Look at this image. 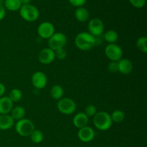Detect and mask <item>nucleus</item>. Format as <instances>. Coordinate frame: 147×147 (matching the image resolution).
Here are the masks:
<instances>
[{"mask_svg":"<svg viewBox=\"0 0 147 147\" xmlns=\"http://www.w3.org/2000/svg\"><path fill=\"white\" fill-rule=\"evenodd\" d=\"M32 83L35 88L40 90L47 86V78L46 75L42 71H37L32 76Z\"/></svg>","mask_w":147,"mask_h":147,"instance_id":"nucleus-10","label":"nucleus"},{"mask_svg":"<svg viewBox=\"0 0 147 147\" xmlns=\"http://www.w3.org/2000/svg\"><path fill=\"white\" fill-rule=\"evenodd\" d=\"M14 121L9 114H0V130H8L12 128Z\"/></svg>","mask_w":147,"mask_h":147,"instance_id":"nucleus-16","label":"nucleus"},{"mask_svg":"<svg viewBox=\"0 0 147 147\" xmlns=\"http://www.w3.org/2000/svg\"><path fill=\"white\" fill-rule=\"evenodd\" d=\"M10 100L14 103V102L20 101L22 98V93L21 90L18 88H14L10 91L9 96H8Z\"/></svg>","mask_w":147,"mask_h":147,"instance_id":"nucleus-24","label":"nucleus"},{"mask_svg":"<svg viewBox=\"0 0 147 147\" xmlns=\"http://www.w3.org/2000/svg\"><path fill=\"white\" fill-rule=\"evenodd\" d=\"M96 37L92 35L88 32H80L76 35L75 38L76 46L80 50L88 51L95 47L96 45Z\"/></svg>","mask_w":147,"mask_h":147,"instance_id":"nucleus-1","label":"nucleus"},{"mask_svg":"<svg viewBox=\"0 0 147 147\" xmlns=\"http://www.w3.org/2000/svg\"><path fill=\"white\" fill-rule=\"evenodd\" d=\"M57 109L61 113L65 115H71L76 111V103L74 100L69 98H62L57 104Z\"/></svg>","mask_w":147,"mask_h":147,"instance_id":"nucleus-6","label":"nucleus"},{"mask_svg":"<svg viewBox=\"0 0 147 147\" xmlns=\"http://www.w3.org/2000/svg\"><path fill=\"white\" fill-rule=\"evenodd\" d=\"M93 122L96 129L100 131L109 130L113 123L110 114L106 111L97 112L93 116Z\"/></svg>","mask_w":147,"mask_h":147,"instance_id":"nucleus-2","label":"nucleus"},{"mask_svg":"<svg viewBox=\"0 0 147 147\" xmlns=\"http://www.w3.org/2000/svg\"><path fill=\"white\" fill-rule=\"evenodd\" d=\"M68 1L70 3V4L73 5V7H83L86 3L87 0H68Z\"/></svg>","mask_w":147,"mask_h":147,"instance_id":"nucleus-30","label":"nucleus"},{"mask_svg":"<svg viewBox=\"0 0 147 147\" xmlns=\"http://www.w3.org/2000/svg\"><path fill=\"white\" fill-rule=\"evenodd\" d=\"M119 72L123 75H129L133 70V64L131 61L127 58H121L118 61Z\"/></svg>","mask_w":147,"mask_h":147,"instance_id":"nucleus-13","label":"nucleus"},{"mask_svg":"<svg viewBox=\"0 0 147 147\" xmlns=\"http://www.w3.org/2000/svg\"><path fill=\"white\" fill-rule=\"evenodd\" d=\"M130 4L136 8H143L146 5V0H129Z\"/></svg>","mask_w":147,"mask_h":147,"instance_id":"nucleus-28","label":"nucleus"},{"mask_svg":"<svg viewBox=\"0 0 147 147\" xmlns=\"http://www.w3.org/2000/svg\"><path fill=\"white\" fill-rule=\"evenodd\" d=\"M6 91V88L4 86V85L3 83H0V97L3 96V95L4 94Z\"/></svg>","mask_w":147,"mask_h":147,"instance_id":"nucleus-32","label":"nucleus"},{"mask_svg":"<svg viewBox=\"0 0 147 147\" xmlns=\"http://www.w3.org/2000/svg\"><path fill=\"white\" fill-rule=\"evenodd\" d=\"M55 59V51L49 47L41 50L38 54V60L43 65L50 64L54 61Z\"/></svg>","mask_w":147,"mask_h":147,"instance_id":"nucleus-11","label":"nucleus"},{"mask_svg":"<svg viewBox=\"0 0 147 147\" xmlns=\"http://www.w3.org/2000/svg\"><path fill=\"white\" fill-rule=\"evenodd\" d=\"M85 114L88 116V117H93L97 113V110H96V106L93 105H88L85 109Z\"/></svg>","mask_w":147,"mask_h":147,"instance_id":"nucleus-26","label":"nucleus"},{"mask_svg":"<svg viewBox=\"0 0 147 147\" xmlns=\"http://www.w3.org/2000/svg\"><path fill=\"white\" fill-rule=\"evenodd\" d=\"M35 129L34 125L31 120L28 119H22L21 120L17 121L15 123V131L20 136H30Z\"/></svg>","mask_w":147,"mask_h":147,"instance_id":"nucleus-4","label":"nucleus"},{"mask_svg":"<svg viewBox=\"0 0 147 147\" xmlns=\"http://www.w3.org/2000/svg\"><path fill=\"white\" fill-rule=\"evenodd\" d=\"M75 17L80 22H87L90 18V12L85 7H77L75 11Z\"/></svg>","mask_w":147,"mask_h":147,"instance_id":"nucleus-17","label":"nucleus"},{"mask_svg":"<svg viewBox=\"0 0 147 147\" xmlns=\"http://www.w3.org/2000/svg\"><path fill=\"white\" fill-rule=\"evenodd\" d=\"M31 1H32V0H20V1H21V3H22V5H24V4H30Z\"/></svg>","mask_w":147,"mask_h":147,"instance_id":"nucleus-33","label":"nucleus"},{"mask_svg":"<svg viewBox=\"0 0 147 147\" xmlns=\"http://www.w3.org/2000/svg\"><path fill=\"white\" fill-rule=\"evenodd\" d=\"M105 55L111 61L118 62L123 57V50L119 45L114 44H109L105 47Z\"/></svg>","mask_w":147,"mask_h":147,"instance_id":"nucleus-7","label":"nucleus"},{"mask_svg":"<svg viewBox=\"0 0 147 147\" xmlns=\"http://www.w3.org/2000/svg\"><path fill=\"white\" fill-rule=\"evenodd\" d=\"M19 11L22 18L27 22H34L40 17L38 9L31 4L22 5Z\"/></svg>","mask_w":147,"mask_h":147,"instance_id":"nucleus-3","label":"nucleus"},{"mask_svg":"<svg viewBox=\"0 0 147 147\" xmlns=\"http://www.w3.org/2000/svg\"><path fill=\"white\" fill-rule=\"evenodd\" d=\"M55 32L54 25L50 22H43L37 27V34L42 39L48 40Z\"/></svg>","mask_w":147,"mask_h":147,"instance_id":"nucleus-9","label":"nucleus"},{"mask_svg":"<svg viewBox=\"0 0 147 147\" xmlns=\"http://www.w3.org/2000/svg\"><path fill=\"white\" fill-rule=\"evenodd\" d=\"M108 70L110 73H116L119 72V66H118V62L111 61L108 65Z\"/></svg>","mask_w":147,"mask_h":147,"instance_id":"nucleus-29","label":"nucleus"},{"mask_svg":"<svg viewBox=\"0 0 147 147\" xmlns=\"http://www.w3.org/2000/svg\"><path fill=\"white\" fill-rule=\"evenodd\" d=\"M67 43V37L62 32H55L48 39L49 48L52 49L53 51L64 48Z\"/></svg>","mask_w":147,"mask_h":147,"instance_id":"nucleus-5","label":"nucleus"},{"mask_svg":"<svg viewBox=\"0 0 147 147\" xmlns=\"http://www.w3.org/2000/svg\"><path fill=\"white\" fill-rule=\"evenodd\" d=\"M4 8L11 11H15L20 10L22 7V3L20 0H4Z\"/></svg>","mask_w":147,"mask_h":147,"instance_id":"nucleus-20","label":"nucleus"},{"mask_svg":"<svg viewBox=\"0 0 147 147\" xmlns=\"http://www.w3.org/2000/svg\"><path fill=\"white\" fill-rule=\"evenodd\" d=\"M13 104L8 96L0 97V114H9L13 109Z\"/></svg>","mask_w":147,"mask_h":147,"instance_id":"nucleus-14","label":"nucleus"},{"mask_svg":"<svg viewBox=\"0 0 147 147\" xmlns=\"http://www.w3.org/2000/svg\"><path fill=\"white\" fill-rule=\"evenodd\" d=\"M50 93L52 98L54 100H59L62 98H63L64 90H63V88L60 85H55L50 89Z\"/></svg>","mask_w":147,"mask_h":147,"instance_id":"nucleus-19","label":"nucleus"},{"mask_svg":"<svg viewBox=\"0 0 147 147\" xmlns=\"http://www.w3.org/2000/svg\"><path fill=\"white\" fill-rule=\"evenodd\" d=\"M6 10L4 6L0 4V20H2L5 17Z\"/></svg>","mask_w":147,"mask_h":147,"instance_id":"nucleus-31","label":"nucleus"},{"mask_svg":"<svg viewBox=\"0 0 147 147\" xmlns=\"http://www.w3.org/2000/svg\"><path fill=\"white\" fill-rule=\"evenodd\" d=\"M103 38L109 44H114L119 40V34L115 30H110L105 33Z\"/></svg>","mask_w":147,"mask_h":147,"instance_id":"nucleus-21","label":"nucleus"},{"mask_svg":"<svg viewBox=\"0 0 147 147\" xmlns=\"http://www.w3.org/2000/svg\"><path fill=\"white\" fill-rule=\"evenodd\" d=\"M136 47L142 53L146 54L147 53V37L144 36L139 37L136 41Z\"/></svg>","mask_w":147,"mask_h":147,"instance_id":"nucleus-25","label":"nucleus"},{"mask_svg":"<svg viewBox=\"0 0 147 147\" xmlns=\"http://www.w3.org/2000/svg\"><path fill=\"white\" fill-rule=\"evenodd\" d=\"M88 119L89 118L85 114L84 112H80V113H78L77 114L75 115L73 123L76 128L80 129L81 128L88 126V123L89 121Z\"/></svg>","mask_w":147,"mask_h":147,"instance_id":"nucleus-15","label":"nucleus"},{"mask_svg":"<svg viewBox=\"0 0 147 147\" xmlns=\"http://www.w3.org/2000/svg\"><path fill=\"white\" fill-rule=\"evenodd\" d=\"M30 136L32 142L34 144L41 143L44 139V135H43L42 132L40 130H37V129H34Z\"/></svg>","mask_w":147,"mask_h":147,"instance_id":"nucleus-23","label":"nucleus"},{"mask_svg":"<svg viewBox=\"0 0 147 147\" xmlns=\"http://www.w3.org/2000/svg\"><path fill=\"white\" fill-rule=\"evenodd\" d=\"M110 116L112 122H115V123H121L125 119L124 113L121 110L113 111L111 114H110Z\"/></svg>","mask_w":147,"mask_h":147,"instance_id":"nucleus-22","label":"nucleus"},{"mask_svg":"<svg viewBox=\"0 0 147 147\" xmlns=\"http://www.w3.org/2000/svg\"><path fill=\"white\" fill-rule=\"evenodd\" d=\"M4 0H0V4H2V3L4 2Z\"/></svg>","mask_w":147,"mask_h":147,"instance_id":"nucleus-34","label":"nucleus"},{"mask_svg":"<svg viewBox=\"0 0 147 147\" xmlns=\"http://www.w3.org/2000/svg\"><path fill=\"white\" fill-rule=\"evenodd\" d=\"M10 113H11L10 116L12 117V119L14 121H19L24 119V116H25L26 111L24 107L18 106H16V107H13Z\"/></svg>","mask_w":147,"mask_h":147,"instance_id":"nucleus-18","label":"nucleus"},{"mask_svg":"<svg viewBox=\"0 0 147 147\" xmlns=\"http://www.w3.org/2000/svg\"><path fill=\"white\" fill-rule=\"evenodd\" d=\"M55 58H57L58 60H64L67 57V52L65 48H61L55 50Z\"/></svg>","mask_w":147,"mask_h":147,"instance_id":"nucleus-27","label":"nucleus"},{"mask_svg":"<svg viewBox=\"0 0 147 147\" xmlns=\"http://www.w3.org/2000/svg\"><path fill=\"white\" fill-rule=\"evenodd\" d=\"M88 32L95 37H100L103 34L104 24L103 21L99 18H93L89 21L88 24Z\"/></svg>","mask_w":147,"mask_h":147,"instance_id":"nucleus-8","label":"nucleus"},{"mask_svg":"<svg viewBox=\"0 0 147 147\" xmlns=\"http://www.w3.org/2000/svg\"><path fill=\"white\" fill-rule=\"evenodd\" d=\"M78 137L81 142L88 143L94 139L95 131L91 127L86 126L79 129L78 132Z\"/></svg>","mask_w":147,"mask_h":147,"instance_id":"nucleus-12","label":"nucleus"}]
</instances>
